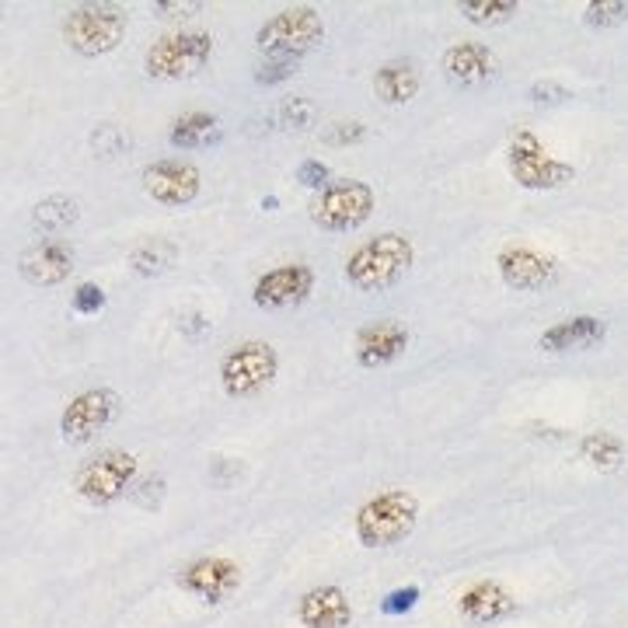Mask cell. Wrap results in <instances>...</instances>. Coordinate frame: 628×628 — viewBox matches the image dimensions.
<instances>
[{
	"mask_svg": "<svg viewBox=\"0 0 628 628\" xmlns=\"http://www.w3.org/2000/svg\"><path fill=\"white\" fill-rule=\"evenodd\" d=\"M412 262H416V248H412V241L405 235L388 230V235H377L349 251L346 280L364 294L388 291V286H394L408 273Z\"/></svg>",
	"mask_w": 628,
	"mask_h": 628,
	"instance_id": "6da1fadb",
	"label": "cell"
},
{
	"mask_svg": "<svg viewBox=\"0 0 628 628\" xmlns=\"http://www.w3.org/2000/svg\"><path fill=\"white\" fill-rule=\"evenodd\" d=\"M416 517H419L416 496L405 489H388L360 507V513H356V534H360L367 548H388L412 534Z\"/></svg>",
	"mask_w": 628,
	"mask_h": 628,
	"instance_id": "7a4b0ae2",
	"label": "cell"
},
{
	"mask_svg": "<svg viewBox=\"0 0 628 628\" xmlns=\"http://www.w3.org/2000/svg\"><path fill=\"white\" fill-rule=\"evenodd\" d=\"M126 32V11L119 4H81L63 17V39L81 57H105Z\"/></svg>",
	"mask_w": 628,
	"mask_h": 628,
	"instance_id": "3957f363",
	"label": "cell"
},
{
	"mask_svg": "<svg viewBox=\"0 0 628 628\" xmlns=\"http://www.w3.org/2000/svg\"><path fill=\"white\" fill-rule=\"evenodd\" d=\"M213 57V35L210 32H171L147 49L143 67L157 81H182L195 78Z\"/></svg>",
	"mask_w": 628,
	"mask_h": 628,
	"instance_id": "277c9868",
	"label": "cell"
},
{
	"mask_svg": "<svg viewBox=\"0 0 628 628\" xmlns=\"http://www.w3.org/2000/svg\"><path fill=\"white\" fill-rule=\"evenodd\" d=\"M321 39H325V25H321L318 11L308 4L280 11L256 32V43L265 57H297L300 60L304 52H311Z\"/></svg>",
	"mask_w": 628,
	"mask_h": 628,
	"instance_id": "5b68a950",
	"label": "cell"
},
{
	"mask_svg": "<svg viewBox=\"0 0 628 628\" xmlns=\"http://www.w3.org/2000/svg\"><path fill=\"white\" fill-rule=\"evenodd\" d=\"M370 213H374V189L367 182H356V178L332 182L311 200V221L321 230H332V235L356 230L370 221Z\"/></svg>",
	"mask_w": 628,
	"mask_h": 628,
	"instance_id": "8992f818",
	"label": "cell"
},
{
	"mask_svg": "<svg viewBox=\"0 0 628 628\" xmlns=\"http://www.w3.org/2000/svg\"><path fill=\"white\" fill-rule=\"evenodd\" d=\"M280 356L269 343H241L221 360V388L227 399H256L276 381Z\"/></svg>",
	"mask_w": 628,
	"mask_h": 628,
	"instance_id": "52a82bcc",
	"label": "cell"
},
{
	"mask_svg": "<svg viewBox=\"0 0 628 628\" xmlns=\"http://www.w3.org/2000/svg\"><path fill=\"white\" fill-rule=\"evenodd\" d=\"M137 478V458L122 451H105L81 464V472L74 475V489L84 502L92 507H109Z\"/></svg>",
	"mask_w": 628,
	"mask_h": 628,
	"instance_id": "ba28073f",
	"label": "cell"
},
{
	"mask_svg": "<svg viewBox=\"0 0 628 628\" xmlns=\"http://www.w3.org/2000/svg\"><path fill=\"white\" fill-rule=\"evenodd\" d=\"M510 175L517 178L524 189H562L566 182H572V165L566 161H555L545 154L542 140L534 133H517V140L510 143Z\"/></svg>",
	"mask_w": 628,
	"mask_h": 628,
	"instance_id": "9c48e42d",
	"label": "cell"
},
{
	"mask_svg": "<svg viewBox=\"0 0 628 628\" xmlns=\"http://www.w3.org/2000/svg\"><path fill=\"white\" fill-rule=\"evenodd\" d=\"M119 394L112 388H87L78 399H70V405L60 416V434L70 443H84L92 440L98 429L109 426L119 416Z\"/></svg>",
	"mask_w": 628,
	"mask_h": 628,
	"instance_id": "30bf717a",
	"label": "cell"
},
{
	"mask_svg": "<svg viewBox=\"0 0 628 628\" xmlns=\"http://www.w3.org/2000/svg\"><path fill=\"white\" fill-rule=\"evenodd\" d=\"M315 291V273L308 265L291 262V265H276L262 273L251 286V300L262 311H283V308H297L311 297Z\"/></svg>",
	"mask_w": 628,
	"mask_h": 628,
	"instance_id": "8fae6325",
	"label": "cell"
},
{
	"mask_svg": "<svg viewBox=\"0 0 628 628\" xmlns=\"http://www.w3.org/2000/svg\"><path fill=\"white\" fill-rule=\"evenodd\" d=\"M143 192L161 206H189L200 195V171L186 161H154L143 168Z\"/></svg>",
	"mask_w": 628,
	"mask_h": 628,
	"instance_id": "7c38bea8",
	"label": "cell"
},
{
	"mask_svg": "<svg viewBox=\"0 0 628 628\" xmlns=\"http://www.w3.org/2000/svg\"><path fill=\"white\" fill-rule=\"evenodd\" d=\"M408 349V329L402 325V321H374V325L360 329V335H356V364L367 367V370H377V367H388L394 364L399 356Z\"/></svg>",
	"mask_w": 628,
	"mask_h": 628,
	"instance_id": "4fadbf2b",
	"label": "cell"
},
{
	"mask_svg": "<svg viewBox=\"0 0 628 628\" xmlns=\"http://www.w3.org/2000/svg\"><path fill=\"white\" fill-rule=\"evenodd\" d=\"M178 583H182V590H189L192 597H200L206 604H224L238 590V566L217 559V555H213V559H195L192 566L182 569Z\"/></svg>",
	"mask_w": 628,
	"mask_h": 628,
	"instance_id": "5bb4252c",
	"label": "cell"
},
{
	"mask_svg": "<svg viewBox=\"0 0 628 628\" xmlns=\"http://www.w3.org/2000/svg\"><path fill=\"white\" fill-rule=\"evenodd\" d=\"M499 276L513 291H542L545 283H552L555 265L552 259H545L542 251H534L528 245H507L499 251Z\"/></svg>",
	"mask_w": 628,
	"mask_h": 628,
	"instance_id": "9a60e30c",
	"label": "cell"
},
{
	"mask_svg": "<svg viewBox=\"0 0 628 628\" xmlns=\"http://www.w3.org/2000/svg\"><path fill=\"white\" fill-rule=\"evenodd\" d=\"M17 269H22V276L35 286H57L70 276V269H74V251L63 241H39L25 251Z\"/></svg>",
	"mask_w": 628,
	"mask_h": 628,
	"instance_id": "2e32d148",
	"label": "cell"
},
{
	"mask_svg": "<svg viewBox=\"0 0 628 628\" xmlns=\"http://www.w3.org/2000/svg\"><path fill=\"white\" fill-rule=\"evenodd\" d=\"M297 618L304 628H349L353 607L339 586H315L300 597Z\"/></svg>",
	"mask_w": 628,
	"mask_h": 628,
	"instance_id": "e0dca14e",
	"label": "cell"
},
{
	"mask_svg": "<svg viewBox=\"0 0 628 628\" xmlns=\"http://www.w3.org/2000/svg\"><path fill=\"white\" fill-rule=\"evenodd\" d=\"M607 335V325L594 315H577V318H566L559 325H552L542 339H537V346L545 353H569V349H590L604 343Z\"/></svg>",
	"mask_w": 628,
	"mask_h": 628,
	"instance_id": "ac0fdd59",
	"label": "cell"
},
{
	"mask_svg": "<svg viewBox=\"0 0 628 628\" xmlns=\"http://www.w3.org/2000/svg\"><path fill=\"white\" fill-rule=\"evenodd\" d=\"M443 74L454 84H482L496 74V57L482 43H458L443 52Z\"/></svg>",
	"mask_w": 628,
	"mask_h": 628,
	"instance_id": "d6986e66",
	"label": "cell"
},
{
	"mask_svg": "<svg viewBox=\"0 0 628 628\" xmlns=\"http://www.w3.org/2000/svg\"><path fill=\"white\" fill-rule=\"evenodd\" d=\"M374 92L384 105H405L419 92V70L412 60H388L374 74Z\"/></svg>",
	"mask_w": 628,
	"mask_h": 628,
	"instance_id": "ffe728a7",
	"label": "cell"
},
{
	"mask_svg": "<svg viewBox=\"0 0 628 628\" xmlns=\"http://www.w3.org/2000/svg\"><path fill=\"white\" fill-rule=\"evenodd\" d=\"M513 597L499 583H475L461 594V615L472 621H499L513 615Z\"/></svg>",
	"mask_w": 628,
	"mask_h": 628,
	"instance_id": "44dd1931",
	"label": "cell"
},
{
	"mask_svg": "<svg viewBox=\"0 0 628 628\" xmlns=\"http://www.w3.org/2000/svg\"><path fill=\"white\" fill-rule=\"evenodd\" d=\"M221 140V119L210 112H186L171 122L168 143L175 151H192V147H206V143Z\"/></svg>",
	"mask_w": 628,
	"mask_h": 628,
	"instance_id": "7402d4cb",
	"label": "cell"
},
{
	"mask_svg": "<svg viewBox=\"0 0 628 628\" xmlns=\"http://www.w3.org/2000/svg\"><path fill=\"white\" fill-rule=\"evenodd\" d=\"M81 217V203L74 195H49L39 206L32 210V227L43 235H60V230L74 227Z\"/></svg>",
	"mask_w": 628,
	"mask_h": 628,
	"instance_id": "603a6c76",
	"label": "cell"
},
{
	"mask_svg": "<svg viewBox=\"0 0 628 628\" xmlns=\"http://www.w3.org/2000/svg\"><path fill=\"white\" fill-rule=\"evenodd\" d=\"M580 454L583 461L594 464L597 472H615L625 458V443L615 434H586L580 440Z\"/></svg>",
	"mask_w": 628,
	"mask_h": 628,
	"instance_id": "cb8c5ba5",
	"label": "cell"
},
{
	"mask_svg": "<svg viewBox=\"0 0 628 628\" xmlns=\"http://www.w3.org/2000/svg\"><path fill=\"white\" fill-rule=\"evenodd\" d=\"M175 259V245L165 238H151L130 251V269L137 276H161Z\"/></svg>",
	"mask_w": 628,
	"mask_h": 628,
	"instance_id": "d4e9b609",
	"label": "cell"
},
{
	"mask_svg": "<svg viewBox=\"0 0 628 628\" xmlns=\"http://www.w3.org/2000/svg\"><path fill=\"white\" fill-rule=\"evenodd\" d=\"M458 11L469 17L472 25H499L510 14H517L513 0H461Z\"/></svg>",
	"mask_w": 628,
	"mask_h": 628,
	"instance_id": "484cf974",
	"label": "cell"
},
{
	"mask_svg": "<svg viewBox=\"0 0 628 628\" xmlns=\"http://www.w3.org/2000/svg\"><path fill=\"white\" fill-rule=\"evenodd\" d=\"M276 119L280 126H286V130H311V126L318 122V105L311 98H283L276 105Z\"/></svg>",
	"mask_w": 628,
	"mask_h": 628,
	"instance_id": "4316f807",
	"label": "cell"
},
{
	"mask_svg": "<svg viewBox=\"0 0 628 628\" xmlns=\"http://www.w3.org/2000/svg\"><path fill=\"white\" fill-rule=\"evenodd\" d=\"M126 147H130V137H126L116 122H102V126H95V130H92V151H95L98 157L112 161V157H119Z\"/></svg>",
	"mask_w": 628,
	"mask_h": 628,
	"instance_id": "83f0119b",
	"label": "cell"
},
{
	"mask_svg": "<svg viewBox=\"0 0 628 628\" xmlns=\"http://www.w3.org/2000/svg\"><path fill=\"white\" fill-rule=\"evenodd\" d=\"M583 17L590 28H615L628 22V4H618V0H594V4H586Z\"/></svg>",
	"mask_w": 628,
	"mask_h": 628,
	"instance_id": "f1b7e54d",
	"label": "cell"
},
{
	"mask_svg": "<svg viewBox=\"0 0 628 628\" xmlns=\"http://www.w3.org/2000/svg\"><path fill=\"white\" fill-rule=\"evenodd\" d=\"M297 57H265L259 67H256V84L262 87H273V84H283L297 74Z\"/></svg>",
	"mask_w": 628,
	"mask_h": 628,
	"instance_id": "f546056e",
	"label": "cell"
},
{
	"mask_svg": "<svg viewBox=\"0 0 628 628\" xmlns=\"http://www.w3.org/2000/svg\"><path fill=\"white\" fill-rule=\"evenodd\" d=\"M321 140H325L329 147H349V143H360V140H367V126H364L360 119H343V122H332Z\"/></svg>",
	"mask_w": 628,
	"mask_h": 628,
	"instance_id": "4dcf8cb0",
	"label": "cell"
},
{
	"mask_svg": "<svg viewBox=\"0 0 628 628\" xmlns=\"http://www.w3.org/2000/svg\"><path fill=\"white\" fill-rule=\"evenodd\" d=\"M74 315H98L105 308V291L95 283H81L74 291V300H70Z\"/></svg>",
	"mask_w": 628,
	"mask_h": 628,
	"instance_id": "1f68e13d",
	"label": "cell"
},
{
	"mask_svg": "<svg viewBox=\"0 0 628 628\" xmlns=\"http://www.w3.org/2000/svg\"><path fill=\"white\" fill-rule=\"evenodd\" d=\"M332 171H329V165H321V161H315V157H308L304 165L297 168V182L304 186V189H315V192H321V189H329L332 182Z\"/></svg>",
	"mask_w": 628,
	"mask_h": 628,
	"instance_id": "d6a6232c",
	"label": "cell"
},
{
	"mask_svg": "<svg viewBox=\"0 0 628 628\" xmlns=\"http://www.w3.org/2000/svg\"><path fill=\"white\" fill-rule=\"evenodd\" d=\"M419 601V586H402V590H391V594L381 601V612L384 615H405L412 612Z\"/></svg>",
	"mask_w": 628,
	"mask_h": 628,
	"instance_id": "836d02e7",
	"label": "cell"
},
{
	"mask_svg": "<svg viewBox=\"0 0 628 628\" xmlns=\"http://www.w3.org/2000/svg\"><path fill=\"white\" fill-rule=\"evenodd\" d=\"M203 11V0H157L154 14L161 17H192Z\"/></svg>",
	"mask_w": 628,
	"mask_h": 628,
	"instance_id": "e575fe53",
	"label": "cell"
},
{
	"mask_svg": "<svg viewBox=\"0 0 628 628\" xmlns=\"http://www.w3.org/2000/svg\"><path fill=\"white\" fill-rule=\"evenodd\" d=\"M528 98L534 102V105H559V102H566L569 98V92L562 84H552V81H537L531 92H528Z\"/></svg>",
	"mask_w": 628,
	"mask_h": 628,
	"instance_id": "d590c367",
	"label": "cell"
},
{
	"mask_svg": "<svg viewBox=\"0 0 628 628\" xmlns=\"http://www.w3.org/2000/svg\"><path fill=\"white\" fill-rule=\"evenodd\" d=\"M178 329H182L189 339H200L203 332H210V318L200 311H186V315H178Z\"/></svg>",
	"mask_w": 628,
	"mask_h": 628,
	"instance_id": "8d00e7d4",
	"label": "cell"
},
{
	"mask_svg": "<svg viewBox=\"0 0 628 628\" xmlns=\"http://www.w3.org/2000/svg\"><path fill=\"white\" fill-rule=\"evenodd\" d=\"M230 475H241V464H238V461H230V458H221V461H217V472H213V478H217L221 486H227Z\"/></svg>",
	"mask_w": 628,
	"mask_h": 628,
	"instance_id": "74e56055",
	"label": "cell"
},
{
	"mask_svg": "<svg viewBox=\"0 0 628 628\" xmlns=\"http://www.w3.org/2000/svg\"><path fill=\"white\" fill-rule=\"evenodd\" d=\"M262 210H276V195H265V200H262Z\"/></svg>",
	"mask_w": 628,
	"mask_h": 628,
	"instance_id": "f35d334b",
	"label": "cell"
}]
</instances>
